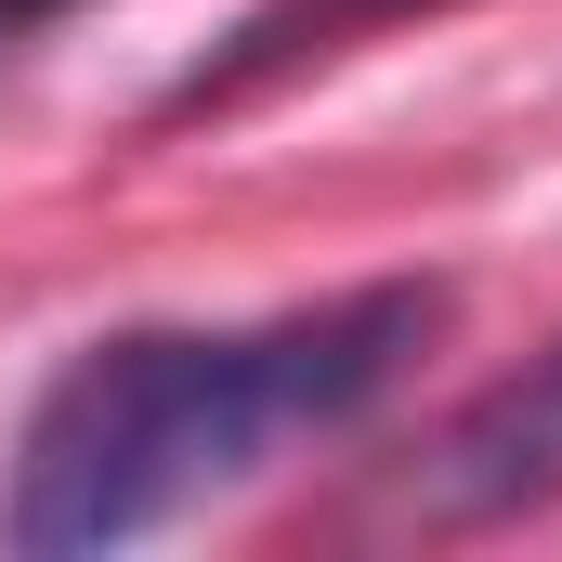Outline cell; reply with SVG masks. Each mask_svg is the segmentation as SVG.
<instances>
[{"instance_id": "6da1fadb", "label": "cell", "mask_w": 562, "mask_h": 562, "mask_svg": "<svg viewBox=\"0 0 562 562\" xmlns=\"http://www.w3.org/2000/svg\"><path fill=\"white\" fill-rule=\"evenodd\" d=\"M431 327H445L431 276L340 288V301H301V314H262V327H119V340L66 353V380L26 406L0 537L26 562L132 550L170 510L249 484L276 445L367 419L419 367Z\"/></svg>"}, {"instance_id": "7a4b0ae2", "label": "cell", "mask_w": 562, "mask_h": 562, "mask_svg": "<svg viewBox=\"0 0 562 562\" xmlns=\"http://www.w3.org/2000/svg\"><path fill=\"white\" fill-rule=\"evenodd\" d=\"M562 497V340L537 367H510L497 393H471L458 419L406 458V524L471 537V524H524Z\"/></svg>"}, {"instance_id": "3957f363", "label": "cell", "mask_w": 562, "mask_h": 562, "mask_svg": "<svg viewBox=\"0 0 562 562\" xmlns=\"http://www.w3.org/2000/svg\"><path fill=\"white\" fill-rule=\"evenodd\" d=\"M406 13H445V0H276V13H249L183 92H170V119H196V105H236V92H262L288 66H314V53H340V40H367V26H406Z\"/></svg>"}]
</instances>
